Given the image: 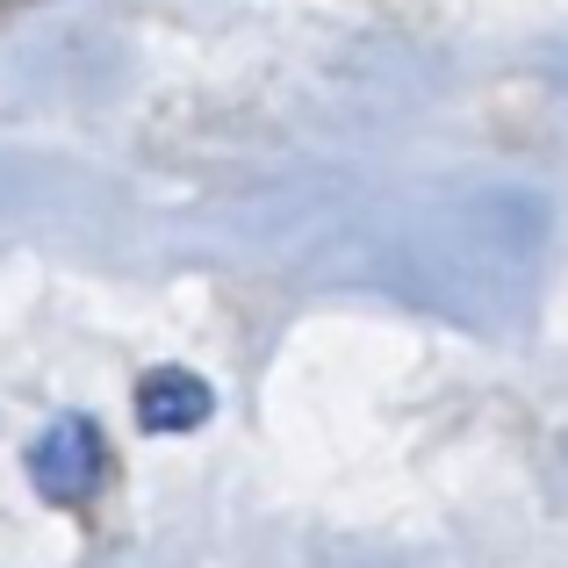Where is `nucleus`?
<instances>
[{
    "label": "nucleus",
    "instance_id": "2",
    "mask_svg": "<svg viewBox=\"0 0 568 568\" xmlns=\"http://www.w3.org/2000/svg\"><path fill=\"white\" fill-rule=\"evenodd\" d=\"M209 410H216V396H209L202 375H187V367H152V375L138 382V425L166 432V439H181V432H202Z\"/></svg>",
    "mask_w": 568,
    "mask_h": 568
},
{
    "label": "nucleus",
    "instance_id": "1",
    "mask_svg": "<svg viewBox=\"0 0 568 568\" xmlns=\"http://www.w3.org/2000/svg\"><path fill=\"white\" fill-rule=\"evenodd\" d=\"M29 483H37L43 504H58V511H72V504H87L101 483H109V446H101V425L80 410H58L51 425H37V439H29Z\"/></svg>",
    "mask_w": 568,
    "mask_h": 568
}]
</instances>
